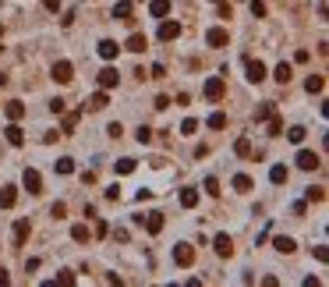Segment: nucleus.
<instances>
[{
  "instance_id": "f257e3e1",
  "label": "nucleus",
  "mask_w": 329,
  "mask_h": 287,
  "mask_svg": "<svg viewBox=\"0 0 329 287\" xmlns=\"http://www.w3.org/2000/svg\"><path fill=\"white\" fill-rule=\"evenodd\" d=\"M174 263L188 269L191 263H195V245H188V241H181V245H174Z\"/></svg>"
},
{
  "instance_id": "f03ea898",
  "label": "nucleus",
  "mask_w": 329,
  "mask_h": 287,
  "mask_svg": "<svg viewBox=\"0 0 329 287\" xmlns=\"http://www.w3.org/2000/svg\"><path fill=\"white\" fill-rule=\"evenodd\" d=\"M50 78H53L57 85H67V82L74 78V68H71V60H57V64H53V71H50Z\"/></svg>"
},
{
  "instance_id": "7ed1b4c3",
  "label": "nucleus",
  "mask_w": 329,
  "mask_h": 287,
  "mask_svg": "<svg viewBox=\"0 0 329 287\" xmlns=\"http://www.w3.org/2000/svg\"><path fill=\"white\" fill-rule=\"evenodd\" d=\"M202 93H205V99H213V103H219V99H223V93H227V82H223L219 74H213V78L205 82V89H202Z\"/></svg>"
},
{
  "instance_id": "20e7f679",
  "label": "nucleus",
  "mask_w": 329,
  "mask_h": 287,
  "mask_svg": "<svg viewBox=\"0 0 329 287\" xmlns=\"http://www.w3.org/2000/svg\"><path fill=\"white\" fill-rule=\"evenodd\" d=\"M294 160H297V170H319V167H322L319 153H311V149H301V153H297Z\"/></svg>"
},
{
  "instance_id": "39448f33",
  "label": "nucleus",
  "mask_w": 329,
  "mask_h": 287,
  "mask_svg": "<svg viewBox=\"0 0 329 287\" xmlns=\"http://www.w3.org/2000/svg\"><path fill=\"white\" fill-rule=\"evenodd\" d=\"M96 82H99V89H107V93H110V89L121 85V71H117V68H103L96 74Z\"/></svg>"
},
{
  "instance_id": "423d86ee",
  "label": "nucleus",
  "mask_w": 329,
  "mask_h": 287,
  "mask_svg": "<svg viewBox=\"0 0 329 287\" xmlns=\"http://www.w3.org/2000/svg\"><path fill=\"white\" fill-rule=\"evenodd\" d=\"M22 185L32 191V195H39L43 191V177H39V170H32V167H25V174H22Z\"/></svg>"
},
{
  "instance_id": "0eeeda50",
  "label": "nucleus",
  "mask_w": 329,
  "mask_h": 287,
  "mask_svg": "<svg viewBox=\"0 0 329 287\" xmlns=\"http://www.w3.org/2000/svg\"><path fill=\"white\" fill-rule=\"evenodd\" d=\"M244 71H248V82H262V78H265V64H262V60H255V57L244 60Z\"/></svg>"
},
{
  "instance_id": "6e6552de",
  "label": "nucleus",
  "mask_w": 329,
  "mask_h": 287,
  "mask_svg": "<svg viewBox=\"0 0 329 287\" xmlns=\"http://www.w3.org/2000/svg\"><path fill=\"white\" fill-rule=\"evenodd\" d=\"M213 248H216V255H223V259H230V255H234V241H230V234H216Z\"/></svg>"
},
{
  "instance_id": "1a4fd4ad",
  "label": "nucleus",
  "mask_w": 329,
  "mask_h": 287,
  "mask_svg": "<svg viewBox=\"0 0 329 287\" xmlns=\"http://www.w3.org/2000/svg\"><path fill=\"white\" fill-rule=\"evenodd\" d=\"M177 36H181V22H163L159 25V39L163 43H174Z\"/></svg>"
},
{
  "instance_id": "9d476101",
  "label": "nucleus",
  "mask_w": 329,
  "mask_h": 287,
  "mask_svg": "<svg viewBox=\"0 0 329 287\" xmlns=\"http://www.w3.org/2000/svg\"><path fill=\"white\" fill-rule=\"evenodd\" d=\"M117 53H121V43H113V39H103L99 43V57L103 60H117Z\"/></svg>"
},
{
  "instance_id": "9b49d317",
  "label": "nucleus",
  "mask_w": 329,
  "mask_h": 287,
  "mask_svg": "<svg viewBox=\"0 0 329 287\" xmlns=\"http://www.w3.org/2000/svg\"><path fill=\"white\" fill-rule=\"evenodd\" d=\"M14 202H18V188H14V185H4V188H0V209H11Z\"/></svg>"
},
{
  "instance_id": "f8f14e48",
  "label": "nucleus",
  "mask_w": 329,
  "mask_h": 287,
  "mask_svg": "<svg viewBox=\"0 0 329 287\" xmlns=\"http://www.w3.org/2000/svg\"><path fill=\"white\" fill-rule=\"evenodd\" d=\"M4 135H7V142H11V145H25V131L18 128V120H11V124L4 128Z\"/></svg>"
},
{
  "instance_id": "ddd939ff",
  "label": "nucleus",
  "mask_w": 329,
  "mask_h": 287,
  "mask_svg": "<svg viewBox=\"0 0 329 287\" xmlns=\"http://www.w3.org/2000/svg\"><path fill=\"white\" fill-rule=\"evenodd\" d=\"M205 43H209V47H227V28H209V32H205Z\"/></svg>"
},
{
  "instance_id": "4468645a",
  "label": "nucleus",
  "mask_w": 329,
  "mask_h": 287,
  "mask_svg": "<svg viewBox=\"0 0 329 287\" xmlns=\"http://www.w3.org/2000/svg\"><path fill=\"white\" fill-rule=\"evenodd\" d=\"M28 234H32V223L22 216L18 223H14V245H25V238H28Z\"/></svg>"
},
{
  "instance_id": "2eb2a0df",
  "label": "nucleus",
  "mask_w": 329,
  "mask_h": 287,
  "mask_svg": "<svg viewBox=\"0 0 329 287\" xmlns=\"http://www.w3.org/2000/svg\"><path fill=\"white\" fill-rule=\"evenodd\" d=\"M273 78H276L280 85H287V82L294 78V68L287 64V60H280V64H276V71H273Z\"/></svg>"
},
{
  "instance_id": "dca6fc26",
  "label": "nucleus",
  "mask_w": 329,
  "mask_h": 287,
  "mask_svg": "<svg viewBox=\"0 0 329 287\" xmlns=\"http://www.w3.org/2000/svg\"><path fill=\"white\" fill-rule=\"evenodd\" d=\"M177 199H181L184 209H195V206H198V188H181V195H177Z\"/></svg>"
},
{
  "instance_id": "f3484780",
  "label": "nucleus",
  "mask_w": 329,
  "mask_h": 287,
  "mask_svg": "<svg viewBox=\"0 0 329 287\" xmlns=\"http://www.w3.org/2000/svg\"><path fill=\"white\" fill-rule=\"evenodd\" d=\"M121 50H131V53H142V50H145V36H142V32H131V36H128V43H124Z\"/></svg>"
},
{
  "instance_id": "a211bd4d",
  "label": "nucleus",
  "mask_w": 329,
  "mask_h": 287,
  "mask_svg": "<svg viewBox=\"0 0 329 287\" xmlns=\"http://www.w3.org/2000/svg\"><path fill=\"white\" fill-rule=\"evenodd\" d=\"M273 248H276V252H283V255H290V252L297 248V241H294V238H287V234H280V238L273 241Z\"/></svg>"
},
{
  "instance_id": "6ab92c4d",
  "label": "nucleus",
  "mask_w": 329,
  "mask_h": 287,
  "mask_svg": "<svg viewBox=\"0 0 329 287\" xmlns=\"http://www.w3.org/2000/svg\"><path fill=\"white\" fill-rule=\"evenodd\" d=\"M163 223H167V220H163V213H149V216H145V231H149V234H159Z\"/></svg>"
},
{
  "instance_id": "aec40b11",
  "label": "nucleus",
  "mask_w": 329,
  "mask_h": 287,
  "mask_svg": "<svg viewBox=\"0 0 329 287\" xmlns=\"http://www.w3.org/2000/svg\"><path fill=\"white\" fill-rule=\"evenodd\" d=\"M4 110H7V120H22V117H25V103H22V99H11Z\"/></svg>"
},
{
  "instance_id": "412c9836",
  "label": "nucleus",
  "mask_w": 329,
  "mask_h": 287,
  "mask_svg": "<svg viewBox=\"0 0 329 287\" xmlns=\"http://www.w3.org/2000/svg\"><path fill=\"white\" fill-rule=\"evenodd\" d=\"M149 14H153V18H167V14H170V0H153V4H149Z\"/></svg>"
},
{
  "instance_id": "4be33fe9",
  "label": "nucleus",
  "mask_w": 329,
  "mask_h": 287,
  "mask_svg": "<svg viewBox=\"0 0 329 287\" xmlns=\"http://www.w3.org/2000/svg\"><path fill=\"white\" fill-rule=\"evenodd\" d=\"M287 177H290V170L283 167V163H276V167L269 170V181H273V185H287Z\"/></svg>"
},
{
  "instance_id": "5701e85b",
  "label": "nucleus",
  "mask_w": 329,
  "mask_h": 287,
  "mask_svg": "<svg viewBox=\"0 0 329 287\" xmlns=\"http://www.w3.org/2000/svg\"><path fill=\"white\" fill-rule=\"evenodd\" d=\"M71 238L78 241V245H88V238H92V231H88L85 223H74V227H71Z\"/></svg>"
},
{
  "instance_id": "b1692460",
  "label": "nucleus",
  "mask_w": 329,
  "mask_h": 287,
  "mask_svg": "<svg viewBox=\"0 0 329 287\" xmlns=\"http://www.w3.org/2000/svg\"><path fill=\"white\" fill-rule=\"evenodd\" d=\"M305 89H308V93H322V89H326V78H322V74H308V78H305Z\"/></svg>"
},
{
  "instance_id": "393cba45",
  "label": "nucleus",
  "mask_w": 329,
  "mask_h": 287,
  "mask_svg": "<svg viewBox=\"0 0 329 287\" xmlns=\"http://www.w3.org/2000/svg\"><path fill=\"white\" fill-rule=\"evenodd\" d=\"M251 188H255V181H251L248 174H237V177H234V191L244 195V191H251Z\"/></svg>"
},
{
  "instance_id": "a878e982",
  "label": "nucleus",
  "mask_w": 329,
  "mask_h": 287,
  "mask_svg": "<svg viewBox=\"0 0 329 287\" xmlns=\"http://www.w3.org/2000/svg\"><path fill=\"white\" fill-rule=\"evenodd\" d=\"M107 103H110V96H107V89H99V93H96L92 99H88V110H103V107H107Z\"/></svg>"
},
{
  "instance_id": "bb28decb",
  "label": "nucleus",
  "mask_w": 329,
  "mask_h": 287,
  "mask_svg": "<svg viewBox=\"0 0 329 287\" xmlns=\"http://www.w3.org/2000/svg\"><path fill=\"white\" fill-rule=\"evenodd\" d=\"M113 18H117V22H128V18H131V0H124V4H113Z\"/></svg>"
},
{
  "instance_id": "cd10ccee",
  "label": "nucleus",
  "mask_w": 329,
  "mask_h": 287,
  "mask_svg": "<svg viewBox=\"0 0 329 287\" xmlns=\"http://www.w3.org/2000/svg\"><path fill=\"white\" fill-rule=\"evenodd\" d=\"M234 153H237V156H251V142H248V135H241V139L234 142Z\"/></svg>"
},
{
  "instance_id": "c85d7f7f",
  "label": "nucleus",
  "mask_w": 329,
  "mask_h": 287,
  "mask_svg": "<svg viewBox=\"0 0 329 287\" xmlns=\"http://www.w3.org/2000/svg\"><path fill=\"white\" fill-rule=\"evenodd\" d=\"M305 135H308V131H305L301 124H294V128H287V139H290L294 145H301V142H305Z\"/></svg>"
},
{
  "instance_id": "c756f323",
  "label": "nucleus",
  "mask_w": 329,
  "mask_h": 287,
  "mask_svg": "<svg viewBox=\"0 0 329 287\" xmlns=\"http://www.w3.org/2000/svg\"><path fill=\"white\" fill-rule=\"evenodd\" d=\"M53 167H57V174H74V160H71V156H61Z\"/></svg>"
},
{
  "instance_id": "7c9ffc66",
  "label": "nucleus",
  "mask_w": 329,
  "mask_h": 287,
  "mask_svg": "<svg viewBox=\"0 0 329 287\" xmlns=\"http://www.w3.org/2000/svg\"><path fill=\"white\" fill-rule=\"evenodd\" d=\"M205 124H209V128H216V131H219V128H227V114H219V110H216V114H209Z\"/></svg>"
},
{
  "instance_id": "2f4dec72",
  "label": "nucleus",
  "mask_w": 329,
  "mask_h": 287,
  "mask_svg": "<svg viewBox=\"0 0 329 287\" xmlns=\"http://www.w3.org/2000/svg\"><path fill=\"white\" fill-rule=\"evenodd\" d=\"M134 139H138L142 145H149V142H153V128H149V124H138V131H134Z\"/></svg>"
},
{
  "instance_id": "473e14b6",
  "label": "nucleus",
  "mask_w": 329,
  "mask_h": 287,
  "mask_svg": "<svg viewBox=\"0 0 329 287\" xmlns=\"http://www.w3.org/2000/svg\"><path fill=\"white\" fill-rule=\"evenodd\" d=\"M113 170L121 174V177H124V174H131V170H134V160H128V156H124V160H117V167H113Z\"/></svg>"
},
{
  "instance_id": "72a5a7b5",
  "label": "nucleus",
  "mask_w": 329,
  "mask_h": 287,
  "mask_svg": "<svg viewBox=\"0 0 329 287\" xmlns=\"http://www.w3.org/2000/svg\"><path fill=\"white\" fill-rule=\"evenodd\" d=\"M78 117L82 114H64V135H71L74 128H78Z\"/></svg>"
},
{
  "instance_id": "f704fd0d",
  "label": "nucleus",
  "mask_w": 329,
  "mask_h": 287,
  "mask_svg": "<svg viewBox=\"0 0 329 287\" xmlns=\"http://www.w3.org/2000/svg\"><path fill=\"white\" fill-rule=\"evenodd\" d=\"M53 284H64V287H71L74 284V273H71V269H61V273H57V280Z\"/></svg>"
},
{
  "instance_id": "c9c22d12",
  "label": "nucleus",
  "mask_w": 329,
  "mask_h": 287,
  "mask_svg": "<svg viewBox=\"0 0 329 287\" xmlns=\"http://www.w3.org/2000/svg\"><path fill=\"white\" fill-rule=\"evenodd\" d=\"M269 135H273V139H276V135H283V120H280V117H269Z\"/></svg>"
},
{
  "instance_id": "e433bc0d",
  "label": "nucleus",
  "mask_w": 329,
  "mask_h": 287,
  "mask_svg": "<svg viewBox=\"0 0 329 287\" xmlns=\"http://www.w3.org/2000/svg\"><path fill=\"white\" fill-rule=\"evenodd\" d=\"M64 213H67L64 202H53V206H50V216H53V220H64Z\"/></svg>"
},
{
  "instance_id": "4c0bfd02",
  "label": "nucleus",
  "mask_w": 329,
  "mask_h": 287,
  "mask_svg": "<svg viewBox=\"0 0 329 287\" xmlns=\"http://www.w3.org/2000/svg\"><path fill=\"white\" fill-rule=\"evenodd\" d=\"M195 131H198V120H195V117H188L184 124H181V135H195Z\"/></svg>"
},
{
  "instance_id": "58836bf2",
  "label": "nucleus",
  "mask_w": 329,
  "mask_h": 287,
  "mask_svg": "<svg viewBox=\"0 0 329 287\" xmlns=\"http://www.w3.org/2000/svg\"><path fill=\"white\" fill-rule=\"evenodd\" d=\"M265 117H273V103H262V107L255 110V120H265Z\"/></svg>"
},
{
  "instance_id": "ea45409f",
  "label": "nucleus",
  "mask_w": 329,
  "mask_h": 287,
  "mask_svg": "<svg viewBox=\"0 0 329 287\" xmlns=\"http://www.w3.org/2000/svg\"><path fill=\"white\" fill-rule=\"evenodd\" d=\"M202 188H205L209 195H219V181H216V177H205V185H202Z\"/></svg>"
},
{
  "instance_id": "a19ab883",
  "label": "nucleus",
  "mask_w": 329,
  "mask_h": 287,
  "mask_svg": "<svg viewBox=\"0 0 329 287\" xmlns=\"http://www.w3.org/2000/svg\"><path fill=\"white\" fill-rule=\"evenodd\" d=\"M262 14H265V4L262 0H251V18H262Z\"/></svg>"
},
{
  "instance_id": "79ce46f5",
  "label": "nucleus",
  "mask_w": 329,
  "mask_h": 287,
  "mask_svg": "<svg viewBox=\"0 0 329 287\" xmlns=\"http://www.w3.org/2000/svg\"><path fill=\"white\" fill-rule=\"evenodd\" d=\"M322 199H326L322 188H308V202H322Z\"/></svg>"
},
{
  "instance_id": "37998d69",
  "label": "nucleus",
  "mask_w": 329,
  "mask_h": 287,
  "mask_svg": "<svg viewBox=\"0 0 329 287\" xmlns=\"http://www.w3.org/2000/svg\"><path fill=\"white\" fill-rule=\"evenodd\" d=\"M107 135H110V139H121V135H124V128L113 120V124H107Z\"/></svg>"
},
{
  "instance_id": "c03bdc74",
  "label": "nucleus",
  "mask_w": 329,
  "mask_h": 287,
  "mask_svg": "<svg viewBox=\"0 0 329 287\" xmlns=\"http://www.w3.org/2000/svg\"><path fill=\"white\" fill-rule=\"evenodd\" d=\"M134 199H138V202H149V199H153V191H149V188H138V191H134Z\"/></svg>"
},
{
  "instance_id": "a18cd8bd",
  "label": "nucleus",
  "mask_w": 329,
  "mask_h": 287,
  "mask_svg": "<svg viewBox=\"0 0 329 287\" xmlns=\"http://www.w3.org/2000/svg\"><path fill=\"white\" fill-rule=\"evenodd\" d=\"M153 107H156V110H167V107H170V96H156Z\"/></svg>"
},
{
  "instance_id": "49530a36",
  "label": "nucleus",
  "mask_w": 329,
  "mask_h": 287,
  "mask_svg": "<svg viewBox=\"0 0 329 287\" xmlns=\"http://www.w3.org/2000/svg\"><path fill=\"white\" fill-rule=\"evenodd\" d=\"M294 60H297V64H308L311 53H308V50H297V53H294Z\"/></svg>"
},
{
  "instance_id": "de8ad7c7",
  "label": "nucleus",
  "mask_w": 329,
  "mask_h": 287,
  "mask_svg": "<svg viewBox=\"0 0 329 287\" xmlns=\"http://www.w3.org/2000/svg\"><path fill=\"white\" fill-rule=\"evenodd\" d=\"M107 199H110V202H117V199H121V188L110 185V188H107Z\"/></svg>"
},
{
  "instance_id": "09e8293b",
  "label": "nucleus",
  "mask_w": 329,
  "mask_h": 287,
  "mask_svg": "<svg viewBox=\"0 0 329 287\" xmlns=\"http://www.w3.org/2000/svg\"><path fill=\"white\" fill-rule=\"evenodd\" d=\"M315 259H319V263H326V259H329V248H326V245H319V248H315Z\"/></svg>"
},
{
  "instance_id": "8fccbe9b",
  "label": "nucleus",
  "mask_w": 329,
  "mask_h": 287,
  "mask_svg": "<svg viewBox=\"0 0 329 287\" xmlns=\"http://www.w3.org/2000/svg\"><path fill=\"white\" fill-rule=\"evenodd\" d=\"M50 110L53 114H64V99H50Z\"/></svg>"
},
{
  "instance_id": "3c124183",
  "label": "nucleus",
  "mask_w": 329,
  "mask_h": 287,
  "mask_svg": "<svg viewBox=\"0 0 329 287\" xmlns=\"http://www.w3.org/2000/svg\"><path fill=\"white\" fill-rule=\"evenodd\" d=\"M11 277H7V269H0V284H7Z\"/></svg>"
},
{
  "instance_id": "603ef678",
  "label": "nucleus",
  "mask_w": 329,
  "mask_h": 287,
  "mask_svg": "<svg viewBox=\"0 0 329 287\" xmlns=\"http://www.w3.org/2000/svg\"><path fill=\"white\" fill-rule=\"evenodd\" d=\"M0 36H4V25H0Z\"/></svg>"
},
{
  "instance_id": "864d4df0",
  "label": "nucleus",
  "mask_w": 329,
  "mask_h": 287,
  "mask_svg": "<svg viewBox=\"0 0 329 287\" xmlns=\"http://www.w3.org/2000/svg\"><path fill=\"white\" fill-rule=\"evenodd\" d=\"M216 4H219V0H216Z\"/></svg>"
}]
</instances>
